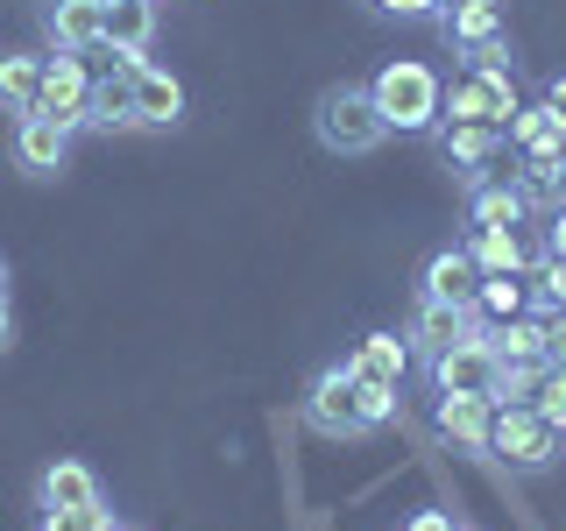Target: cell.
Masks as SVG:
<instances>
[{
  "label": "cell",
  "instance_id": "1",
  "mask_svg": "<svg viewBox=\"0 0 566 531\" xmlns=\"http://www.w3.org/2000/svg\"><path fill=\"white\" fill-rule=\"evenodd\" d=\"M368 100L397 135H439L447 128V79H439L424 58H389L376 79H368Z\"/></svg>",
  "mask_w": 566,
  "mask_h": 531
},
{
  "label": "cell",
  "instance_id": "2",
  "mask_svg": "<svg viewBox=\"0 0 566 531\" xmlns=\"http://www.w3.org/2000/svg\"><path fill=\"white\" fill-rule=\"evenodd\" d=\"M312 135L326 142L333 156H368V149L389 135V121L376 114L368 85H326V93H318V106H312Z\"/></svg>",
  "mask_w": 566,
  "mask_h": 531
},
{
  "label": "cell",
  "instance_id": "3",
  "mask_svg": "<svg viewBox=\"0 0 566 531\" xmlns=\"http://www.w3.org/2000/svg\"><path fill=\"white\" fill-rule=\"evenodd\" d=\"M305 418L312 433L326 439H368V418H361V376L340 362V368H318L312 389H305Z\"/></svg>",
  "mask_w": 566,
  "mask_h": 531
},
{
  "label": "cell",
  "instance_id": "4",
  "mask_svg": "<svg viewBox=\"0 0 566 531\" xmlns=\"http://www.w3.org/2000/svg\"><path fill=\"white\" fill-rule=\"evenodd\" d=\"M559 439L566 433H553L531 404H495V425H489V454L495 460H510V468H553V454H559Z\"/></svg>",
  "mask_w": 566,
  "mask_h": 531
},
{
  "label": "cell",
  "instance_id": "5",
  "mask_svg": "<svg viewBox=\"0 0 566 531\" xmlns=\"http://www.w3.org/2000/svg\"><path fill=\"white\" fill-rule=\"evenodd\" d=\"M85 100H93V64H85V50H50V58H43V93H35V114L78 135L85 128Z\"/></svg>",
  "mask_w": 566,
  "mask_h": 531
},
{
  "label": "cell",
  "instance_id": "6",
  "mask_svg": "<svg viewBox=\"0 0 566 531\" xmlns=\"http://www.w3.org/2000/svg\"><path fill=\"white\" fill-rule=\"evenodd\" d=\"M424 368H432V389H439V397H489L503 362H495L489 333H474V341H460V347L424 354Z\"/></svg>",
  "mask_w": 566,
  "mask_h": 531
},
{
  "label": "cell",
  "instance_id": "7",
  "mask_svg": "<svg viewBox=\"0 0 566 531\" xmlns=\"http://www.w3.org/2000/svg\"><path fill=\"white\" fill-rule=\"evenodd\" d=\"M517 85H510V71H468V79L447 85V121H482V128H510V114H517Z\"/></svg>",
  "mask_w": 566,
  "mask_h": 531
},
{
  "label": "cell",
  "instance_id": "8",
  "mask_svg": "<svg viewBox=\"0 0 566 531\" xmlns=\"http://www.w3.org/2000/svg\"><path fill=\"white\" fill-rule=\"evenodd\" d=\"M482 333V312L474 305H447V298H418V312H411V333L403 341H418L424 354H439V347H460V341H474Z\"/></svg>",
  "mask_w": 566,
  "mask_h": 531
},
{
  "label": "cell",
  "instance_id": "9",
  "mask_svg": "<svg viewBox=\"0 0 566 531\" xmlns=\"http://www.w3.org/2000/svg\"><path fill=\"white\" fill-rule=\"evenodd\" d=\"M99 43L120 50L128 64H142V58H149V43H156V0H106Z\"/></svg>",
  "mask_w": 566,
  "mask_h": 531
},
{
  "label": "cell",
  "instance_id": "10",
  "mask_svg": "<svg viewBox=\"0 0 566 531\" xmlns=\"http://www.w3.org/2000/svg\"><path fill=\"white\" fill-rule=\"evenodd\" d=\"M85 128H106V135H114V128H142V121H135V64H128V58L93 79V100H85Z\"/></svg>",
  "mask_w": 566,
  "mask_h": 531
},
{
  "label": "cell",
  "instance_id": "11",
  "mask_svg": "<svg viewBox=\"0 0 566 531\" xmlns=\"http://www.w3.org/2000/svg\"><path fill=\"white\" fill-rule=\"evenodd\" d=\"M418 298H447V305H474L482 298V262L468 256V248H439L432 262H424V283Z\"/></svg>",
  "mask_w": 566,
  "mask_h": 531
},
{
  "label": "cell",
  "instance_id": "12",
  "mask_svg": "<svg viewBox=\"0 0 566 531\" xmlns=\"http://www.w3.org/2000/svg\"><path fill=\"white\" fill-rule=\"evenodd\" d=\"M135 121L142 128H177V121H185V85L149 58L135 64Z\"/></svg>",
  "mask_w": 566,
  "mask_h": 531
},
{
  "label": "cell",
  "instance_id": "13",
  "mask_svg": "<svg viewBox=\"0 0 566 531\" xmlns=\"http://www.w3.org/2000/svg\"><path fill=\"white\" fill-rule=\"evenodd\" d=\"M64 156H71V128H57V121H43V114L14 121V164L22 170L50 177V170H64Z\"/></svg>",
  "mask_w": 566,
  "mask_h": 531
},
{
  "label": "cell",
  "instance_id": "14",
  "mask_svg": "<svg viewBox=\"0 0 566 531\" xmlns=\"http://www.w3.org/2000/svg\"><path fill=\"white\" fill-rule=\"evenodd\" d=\"M35 503L43 510H99V475L85 460H50L43 482H35Z\"/></svg>",
  "mask_w": 566,
  "mask_h": 531
},
{
  "label": "cell",
  "instance_id": "15",
  "mask_svg": "<svg viewBox=\"0 0 566 531\" xmlns=\"http://www.w3.org/2000/svg\"><path fill=\"white\" fill-rule=\"evenodd\" d=\"M439 149H447L453 164L482 185V170L510 149V142H503V128H482V121H447V128H439Z\"/></svg>",
  "mask_w": 566,
  "mask_h": 531
},
{
  "label": "cell",
  "instance_id": "16",
  "mask_svg": "<svg viewBox=\"0 0 566 531\" xmlns=\"http://www.w3.org/2000/svg\"><path fill=\"white\" fill-rule=\"evenodd\" d=\"M432 425L453 439V447H468V454H489V425H495V404L489 397H439V412Z\"/></svg>",
  "mask_w": 566,
  "mask_h": 531
},
{
  "label": "cell",
  "instance_id": "17",
  "mask_svg": "<svg viewBox=\"0 0 566 531\" xmlns=\"http://www.w3.org/2000/svg\"><path fill=\"white\" fill-rule=\"evenodd\" d=\"M468 256L482 262V277H531V248H524L517 227H474Z\"/></svg>",
  "mask_w": 566,
  "mask_h": 531
},
{
  "label": "cell",
  "instance_id": "18",
  "mask_svg": "<svg viewBox=\"0 0 566 531\" xmlns=\"http://www.w3.org/2000/svg\"><path fill=\"white\" fill-rule=\"evenodd\" d=\"M510 185H517L524 199H559L566 191V135H553L545 149H524V164L510 170Z\"/></svg>",
  "mask_w": 566,
  "mask_h": 531
},
{
  "label": "cell",
  "instance_id": "19",
  "mask_svg": "<svg viewBox=\"0 0 566 531\" xmlns=\"http://www.w3.org/2000/svg\"><path fill=\"white\" fill-rule=\"evenodd\" d=\"M106 0H50V50H93Z\"/></svg>",
  "mask_w": 566,
  "mask_h": 531
},
{
  "label": "cell",
  "instance_id": "20",
  "mask_svg": "<svg viewBox=\"0 0 566 531\" xmlns=\"http://www.w3.org/2000/svg\"><path fill=\"white\" fill-rule=\"evenodd\" d=\"M347 368H354L361 383H389V389H397L403 368H411V341H403V333H368V341L354 347Z\"/></svg>",
  "mask_w": 566,
  "mask_h": 531
},
{
  "label": "cell",
  "instance_id": "21",
  "mask_svg": "<svg viewBox=\"0 0 566 531\" xmlns=\"http://www.w3.org/2000/svg\"><path fill=\"white\" fill-rule=\"evenodd\" d=\"M482 333H489L495 362H524V368L553 362V354H545V319H538V312H524V319H503V326H482Z\"/></svg>",
  "mask_w": 566,
  "mask_h": 531
},
{
  "label": "cell",
  "instance_id": "22",
  "mask_svg": "<svg viewBox=\"0 0 566 531\" xmlns=\"http://www.w3.org/2000/svg\"><path fill=\"white\" fill-rule=\"evenodd\" d=\"M439 29H447V43L468 58V50H482L489 35H503V14H495L489 0H453V8L439 14Z\"/></svg>",
  "mask_w": 566,
  "mask_h": 531
},
{
  "label": "cell",
  "instance_id": "23",
  "mask_svg": "<svg viewBox=\"0 0 566 531\" xmlns=\"http://www.w3.org/2000/svg\"><path fill=\"white\" fill-rule=\"evenodd\" d=\"M35 93H43V58L8 50V58H0V106L22 121V114H35Z\"/></svg>",
  "mask_w": 566,
  "mask_h": 531
},
{
  "label": "cell",
  "instance_id": "24",
  "mask_svg": "<svg viewBox=\"0 0 566 531\" xmlns=\"http://www.w3.org/2000/svg\"><path fill=\"white\" fill-rule=\"evenodd\" d=\"M524 212H531V199L517 185H474L468 191V227H524Z\"/></svg>",
  "mask_w": 566,
  "mask_h": 531
},
{
  "label": "cell",
  "instance_id": "25",
  "mask_svg": "<svg viewBox=\"0 0 566 531\" xmlns=\"http://www.w3.org/2000/svg\"><path fill=\"white\" fill-rule=\"evenodd\" d=\"M482 326H503V319L531 312V277H482V298H474Z\"/></svg>",
  "mask_w": 566,
  "mask_h": 531
},
{
  "label": "cell",
  "instance_id": "26",
  "mask_svg": "<svg viewBox=\"0 0 566 531\" xmlns=\"http://www.w3.org/2000/svg\"><path fill=\"white\" fill-rule=\"evenodd\" d=\"M553 135H566L559 128V121H553V106H545V100H531V106H517V114H510V128H503V142H510V149H545V142H553Z\"/></svg>",
  "mask_w": 566,
  "mask_h": 531
},
{
  "label": "cell",
  "instance_id": "27",
  "mask_svg": "<svg viewBox=\"0 0 566 531\" xmlns=\"http://www.w3.org/2000/svg\"><path fill=\"white\" fill-rule=\"evenodd\" d=\"M531 305L538 312H559L566 305V256H531Z\"/></svg>",
  "mask_w": 566,
  "mask_h": 531
},
{
  "label": "cell",
  "instance_id": "28",
  "mask_svg": "<svg viewBox=\"0 0 566 531\" xmlns=\"http://www.w3.org/2000/svg\"><path fill=\"white\" fill-rule=\"evenodd\" d=\"M531 412L553 425V433H566V362H553V368L538 376V397H531Z\"/></svg>",
  "mask_w": 566,
  "mask_h": 531
},
{
  "label": "cell",
  "instance_id": "29",
  "mask_svg": "<svg viewBox=\"0 0 566 531\" xmlns=\"http://www.w3.org/2000/svg\"><path fill=\"white\" fill-rule=\"evenodd\" d=\"M106 524H114L106 510H43L35 531H106Z\"/></svg>",
  "mask_w": 566,
  "mask_h": 531
},
{
  "label": "cell",
  "instance_id": "30",
  "mask_svg": "<svg viewBox=\"0 0 566 531\" xmlns=\"http://www.w3.org/2000/svg\"><path fill=\"white\" fill-rule=\"evenodd\" d=\"M382 14H403V22H439L447 14V0H376Z\"/></svg>",
  "mask_w": 566,
  "mask_h": 531
},
{
  "label": "cell",
  "instance_id": "31",
  "mask_svg": "<svg viewBox=\"0 0 566 531\" xmlns=\"http://www.w3.org/2000/svg\"><path fill=\"white\" fill-rule=\"evenodd\" d=\"M545 319V354H553V362H566V305L559 312H538Z\"/></svg>",
  "mask_w": 566,
  "mask_h": 531
},
{
  "label": "cell",
  "instance_id": "32",
  "mask_svg": "<svg viewBox=\"0 0 566 531\" xmlns=\"http://www.w3.org/2000/svg\"><path fill=\"white\" fill-rule=\"evenodd\" d=\"M545 256H566V206L545 220Z\"/></svg>",
  "mask_w": 566,
  "mask_h": 531
},
{
  "label": "cell",
  "instance_id": "33",
  "mask_svg": "<svg viewBox=\"0 0 566 531\" xmlns=\"http://www.w3.org/2000/svg\"><path fill=\"white\" fill-rule=\"evenodd\" d=\"M403 531H453V518H447V510H418V518L403 524Z\"/></svg>",
  "mask_w": 566,
  "mask_h": 531
},
{
  "label": "cell",
  "instance_id": "34",
  "mask_svg": "<svg viewBox=\"0 0 566 531\" xmlns=\"http://www.w3.org/2000/svg\"><path fill=\"white\" fill-rule=\"evenodd\" d=\"M545 106H553V121H559V128H566V71H559L553 85H545Z\"/></svg>",
  "mask_w": 566,
  "mask_h": 531
},
{
  "label": "cell",
  "instance_id": "35",
  "mask_svg": "<svg viewBox=\"0 0 566 531\" xmlns=\"http://www.w3.org/2000/svg\"><path fill=\"white\" fill-rule=\"evenodd\" d=\"M14 347V312H8V298H0V354Z\"/></svg>",
  "mask_w": 566,
  "mask_h": 531
},
{
  "label": "cell",
  "instance_id": "36",
  "mask_svg": "<svg viewBox=\"0 0 566 531\" xmlns=\"http://www.w3.org/2000/svg\"><path fill=\"white\" fill-rule=\"evenodd\" d=\"M0 298H8V262H0Z\"/></svg>",
  "mask_w": 566,
  "mask_h": 531
},
{
  "label": "cell",
  "instance_id": "37",
  "mask_svg": "<svg viewBox=\"0 0 566 531\" xmlns=\"http://www.w3.org/2000/svg\"><path fill=\"white\" fill-rule=\"evenodd\" d=\"M106 531H135V524H106Z\"/></svg>",
  "mask_w": 566,
  "mask_h": 531
},
{
  "label": "cell",
  "instance_id": "38",
  "mask_svg": "<svg viewBox=\"0 0 566 531\" xmlns=\"http://www.w3.org/2000/svg\"><path fill=\"white\" fill-rule=\"evenodd\" d=\"M453 531H468V524H453Z\"/></svg>",
  "mask_w": 566,
  "mask_h": 531
},
{
  "label": "cell",
  "instance_id": "39",
  "mask_svg": "<svg viewBox=\"0 0 566 531\" xmlns=\"http://www.w3.org/2000/svg\"><path fill=\"white\" fill-rule=\"evenodd\" d=\"M489 8H495V0H489Z\"/></svg>",
  "mask_w": 566,
  "mask_h": 531
},
{
  "label": "cell",
  "instance_id": "40",
  "mask_svg": "<svg viewBox=\"0 0 566 531\" xmlns=\"http://www.w3.org/2000/svg\"><path fill=\"white\" fill-rule=\"evenodd\" d=\"M447 8H453V0H447Z\"/></svg>",
  "mask_w": 566,
  "mask_h": 531
}]
</instances>
